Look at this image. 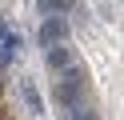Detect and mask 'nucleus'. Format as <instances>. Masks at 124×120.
I'll list each match as a JSON object with an SVG mask.
<instances>
[{
    "mask_svg": "<svg viewBox=\"0 0 124 120\" xmlns=\"http://www.w3.org/2000/svg\"><path fill=\"white\" fill-rule=\"evenodd\" d=\"M64 36H68V24L60 20V16H48V20L40 24V44H44V48H56V44H64Z\"/></svg>",
    "mask_w": 124,
    "mask_h": 120,
    "instance_id": "2",
    "label": "nucleus"
},
{
    "mask_svg": "<svg viewBox=\"0 0 124 120\" xmlns=\"http://www.w3.org/2000/svg\"><path fill=\"white\" fill-rule=\"evenodd\" d=\"M80 96H84V68H80V64H72V68L56 80L52 100H56L60 108H80Z\"/></svg>",
    "mask_w": 124,
    "mask_h": 120,
    "instance_id": "1",
    "label": "nucleus"
},
{
    "mask_svg": "<svg viewBox=\"0 0 124 120\" xmlns=\"http://www.w3.org/2000/svg\"><path fill=\"white\" fill-rule=\"evenodd\" d=\"M0 120H8V116H4V108H0Z\"/></svg>",
    "mask_w": 124,
    "mask_h": 120,
    "instance_id": "7",
    "label": "nucleus"
},
{
    "mask_svg": "<svg viewBox=\"0 0 124 120\" xmlns=\"http://www.w3.org/2000/svg\"><path fill=\"white\" fill-rule=\"evenodd\" d=\"M0 88H4V80H0Z\"/></svg>",
    "mask_w": 124,
    "mask_h": 120,
    "instance_id": "8",
    "label": "nucleus"
},
{
    "mask_svg": "<svg viewBox=\"0 0 124 120\" xmlns=\"http://www.w3.org/2000/svg\"><path fill=\"white\" fill-rule=\"evenodd\" d=\"M68 120H96V112H88V108H72V116Z\"/></svg>",
    "mask_w": 124,
    "mask_h": 120,
    "instance_id": "6",
    "label": "nucleus"
},
{
    "mask_svg": "<svg viewBox=\"0 0 124 120\" xmlns=\"http://www.w3.org/2000/svg\"><path fill=\"white\" fill-rule=\"evenodd\" d=\"M20 92H24L28 112H44V104H40V96H36V88H32V84H20Z\"/></svg>",
    "mask_w": 124,
    "mask_h": 120,
    "instance_id": "4",
    "label": "nucleus"
},
{
    "mask_svg": "<svg viewBox=\"0 0 124 120\" xmlns=\"http://www.w3.org/2000/svg\"><path fill=\"white\" fill-rule=\"evenodd\" d=\"M40 12H72L68 0H40Z\"/></svg>",
    "mask_w": 124,
    "mask_h": 120,
    "instance_id": "5",
    "label": "nucleus"
},
{
    "mask_svg": "<svg viewBox=\"0 0 124 120\" xmlns=\"http://www.w3.org/2000/svg\"><path fill=\"white\" fill-rule=\"evenodd\" d=\"M76 64V56H72V48H64V44H56V48H48V68L52 72H68Z\"/></svg>",
    "mask_w": 124,
    "mask_h": 120,
    "instance_id": "3",
    "label": "nucleus"
}]
</instances>
